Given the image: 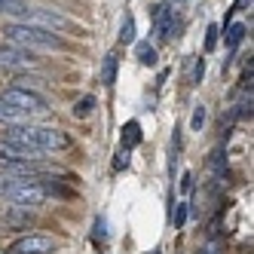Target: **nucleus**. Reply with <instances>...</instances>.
Returning <instances> with one entry per match:
<instances>
[{
  "mask_svg": "<svg viewBox=\"0 0 254 254\" xmlns=\"http://www.w3.org/2000/svg\"><path fill=\"white\" fill-rule=\"evenodd\" d=\"M6 141H15V144H25V147H34L40 153H56V150H67L70 147V138L59 129H46V126H31V123H22V126H9L3 132Z\"/></svg>",
  "mask_w": 254,
  "mask_h": 254,
  "instance_id": "nucleus-1",
  "label": "nucleus"
},
{
  "mask_svg": "<svg viewBox=\"0 0 254 254\" xmlns=\"http://www.w3.org/2000/svg\"><path fill=\"white\" fill-rule=\"evenodd\" d=\"M3 37L19 46V49H43V52H62L64 49V40L59 37L56 31H46V28H37V25H28V22H12L3 28Z\"/></svg>",
  "mask_w": 254,
  "mask_h": 254,
  "instance_id": "nucleus-2",
  "label": "nucleus"
},
{
  "mask_svg": "<svg viewBox=\"0 0 254 254\" xmlns=\"http://www.w3.org/2000/svg\"><path fill=\"white\" fill-rule=\"evenodd\" d=\"M0 196L15 202V208H37L49 199L40 184V175L37 178H3L0 181Z\"/></svg>",
  "mask_w": 254,
  "mask_h": 254,
  "instance_id": "nucleus-3",
  "label": "nucleus"
},
{
  "mask_svg": "<svg viewBox=\"0 0 254 254\" xmlns=\"http://www.w3.org/2000/svg\"><path fill=\"white\" fill-rule=\"evenodd\" d=\"M0 101L19 107V111L28 114V117H43L49 111V101L40 92H31L28 86H9V89H3V98H0Z\"/></svg>",
  "mask_w": 254,
  "mask_h": 254,
  "instance_id": "nucleus-4",
  "label": "nucleus"
},
{
  "mask_svg": "<svg viewBox=\"0 0 254 254\" xmlns=\"http://www.w3.org/2000/svg\"><path fill=\"white\" fill-rule=\"evenodd\" d=\"M150 19H153V34L166 43L175 37V31H178V15L172 9V3H156L150 9Z\"/></svg>",
  "mask_w": 254,
  "mask_h": 254,
  "instance_id": "nucleus-5",
  "label": "nucleus"
},
{
  "mask_svg": "<svg viewBox=\"0 0 254 254\" xmlns=\"http://www.w3.org/2000/svg\"><path fill=\"white\" fill-rule=\"evenodd\" d=\"M0 67L3 70H37V59L19 46H0Z\"/></svg>",
  "mask_w": 254,
  "mask_h": 254,
  "instance_id": "nucleus-6",
  "label": "nucleus"
},
{
  "mask_svg": "<svg viewBox=\"0 0 254 254\" xmlns=\"http://www.w3.org/2000/svg\"><path fill=\"white\" fill-rule=\"evenodd\" d=\"M56 251V239H49V236H37V233H28L22 239H15L9 245L6 254H49Z\"/></svg>",
  "mask_w": 254,
  "mask_h": 254,
  "instance_id": "nucleus-7",
  "label": "nucleus"
},
{
  "mask_svg": "<svg viewBox=\"0 0 254 254\" xmlns=\"http://www.w3.org/2000/svg\"><path fill=\"white\" fill-rule=\"evenodd\" d=\"M25 22H28V25H37V28H46V31H62V28H70V22L64 19L62 12H56V9H28Z\"/></svg>",
  "mask_w": 254,
  "mask_h": 254,
  "instance_id": "nucleus-8",
  "label": "nucleus"
},
{
  "mask_svg": "<svg viewBox=\"0 0 254 254\" xmlns=\"http://www.w3.org/2000/svg\"><path fill=\"white\" fill-rule=\"evenodd\" d=\"M245 34H248V28H245L242 22L227 25V28H224V46H227V49H236V46L245 40Z\"/></svg>",
  "mask_w": 254,
  "mask_h": 254,
  "instance_id": "nucleus-9",
  "label": "nucleus"
},
{
  "mask_svg": "<svg viewBox=\"0 0 254 254\" xmlns=\"http://www.w3.org/2000/svg\"><path fill=\"white\" fill-rule=\"evenodd\" d=\"M141 144V123L138 120H129L123 126V150H132Z\"/></svg>",
  "mask_w": 254,
  "mask_h": 254,
  "instance_id": "nucleus-10",
  "label": "nucleus"
},
{
  "mask_svg": "<svg viewBox=\"0 0 254 254\" xmlns=\"http://www.w3.org/2000/svg\"><path fill=\"white\" fill-rule=\"evenodd\" d=\"M117 67H120V59L114 56V52H107L104 62H101V83L104 86H114L117 83Z\"/></svg>",
  "mask_w": 254,
  "mask_h": 254,
  "instance_id": "nucleus-11",
  "label": "nucleus"
},
{
  "mask_svg": "<svg viewBox=\"0 0 254 254\" xmlns=\"http://www.w3.org/2000/svg\"><path fill=\"white\" fill-rule=\"evenodd\" d=\"M28 120V114H22L19 107H12L6 101H0V123H6V126H22Z\"/></svg>",
  "mask_w": 254,
  "mask_h": 254,
  "instance_id": "nucleus-12",
  "label": "nucleus"
},
{
  "mask_svg": "<svg viewBox=\"0 0 254 254\" xmlns=\"http://www.w3.org/2000/svg\"><path fill=\"white\" fill-rule=\"evenodd\" d=\"M28 9L31 6L25 0H0V15H19V19H25Z\"/></svg>",
  "mask_w": 254,
  "mask_h": 254,
  "instance_id": "nucleus-13",
  "label": "nucleus"
},
{
  "mask_svg": "<svg viewBox=\"0 0 254 254\" xmlns=\"http://www.w3.org/2000/svg\"><path fill=\"white\" fill-rule=\"evenodd\" d=\"M135 56H138L141 64L153 67V64H156V46H150L147 40H141V43H135Z\"/></svg>",
  "mask_w": 254,
  "mask_h": 254,
  "instance_id": "nucleus-14",
  "label": "nucleus"
},
{
  "mask_svg": "<svg viewBox=\"0 0 254 254\" xmlns=\"http://www.w3.org/2000/svg\"><path fill=\"white\" fill-rule=\"evenodd\" d=\"M120 40H123V43H135V15H132V12H126V15H123Z\"/></svg>",
  "mask_w": 254,
  "mask_h": 254,
  "instance_id": "nucleus-15",
  "label": "nucleus"
},
{
  "mask_svg": "<svg viewBox=\"0 0 254 254\" xmlns=\"http://www.w3.org/2000/svg\"><path fill=\"white\" fill-rule=\"evenodd\" d=\"M6 224H9V227H22V230H25V227L31 224L28 208H25V211H9V214H6Z\"/></svg>",
  "mask_w": 254,
  "mask_h": 254,
  "instance_id": "nucleus-16",
  "label": "nucleus"
},
{
  "mask_svg": "<svg viewBox=\"0 0 254 254\" xmlns=\"http://www.w3.org/2000/svg\"><path fill=\"white\" fill-rule=\"evenodd\" d=\"M92 107H95V98H92V95H83V98L74 104V117H89V114H92Z\"/></svg>",
  "mask_w": 254,
  "mask_h": 254,
  "instance_id": "nucleus-17",
  "label": "nucleus"
},
{
  "mask_svg": "<svg viewBox=\"0 0 254 254\" xmlns=\"http://www.w3.org/2000/svg\"><path fill=\"white\" fill-rule=\"evenodd\" d=\"M202 126H205V104H196V111L190 117V129L193 132H202Z\"/></svg>",
  "mask_w": 254,
  "mask_h": 254,
  "instance_id": "nucleus-18",
  "label": "nucleus"
},
{
  "mask_svg": "<svg viewBox=\"0 0 254 254\" xmlns=\"http://www.w3.org/2000/svg\"><path fill=\"white\" fill-rule=\"evenodd\" d=\"M217 34H221V31H217V25H208V31H205V52H211L217 46Z\"/></svg>",
  "mask_w": 254,
  "mask_h": 254,
  "instance_id": "nucleus-19",
  "label": "nucleus"
},
{
  "mask_svg": "<svg viewBox=\"0 0 254 254\" xmlns=\"http://www.w3.org/2000/svg\"><path fill=\"white\" fill-rule=\"evenodd\" d=\"M92 239H107V224H104V217H95V230H92Z\"/></svg>",
  "mask_w": 254,
  "mask_h": 254,
  "instance_id": "nucleus-20",
  "label": "nucleus"
},
{
  "mask_svg": "<svg viewBox=\"0 0 254 254\" xmlns=\"http://www.w3.org/2000/svg\"><path fill=\"white\" fill-rule=\"evenodd\" d=\"M184 221H187V202H181L178 205V214H175V227L181 230V227H184Z\"/></svg>",
  "mask_w": 254,
  "mask_h": 254,
  "instance_id": "nucleus-21",
  "label": "nucleus"
},
{
  "mask_svg": "<svg viewBox=\"0 0 254 254\" xmlns=\"http://www.w3.org/2000/svg\"><path fill=\"white\" fill-rule=\"evenodd\" d=\"M202 74H205V62L199 59L196 62V70H193V83H202Z\"/></svg>",
  "mask_w": 254,
  "mask_h": 254,
  "instance_id": "nucleus-22",
  "label": "nucleus"
},
{
  "mask_svg": "<svg viewBox=\"0 0 254 254\" xmlns=\"http://www.w3.org/2000/svg\"><path fill=\"white\" fill-rule=\"evenodd\" d=\"M123 166H129V150H123V153L117 156V162H114V169H117V172H120Z\"/></svg>",
  "mask_w": 254,
  "mask_h": 254,
  "instance_id": "nucleus-23",
  "label": "nucleus"
},
{
  "mask_svg": "<svg viewBox=\"0 0 254 254\" xmlns=\"http://www.w3.org/2000/svg\"><path fill=\"white\" fill-rule=\"evenodd\" d=\"M181 187L190 193V190H193V175H184V178H181Z\"/></svg>",
  "mask_w": 254,
  "mask_h": 254,
  "instance_id": "nucleus-24",
  "label": "nucleus"
},
{
  "mask_svg": "<svg viewBox=\"0 0 254 254\" xmlns=\"http://www.w3.org/2000/svg\"><path fill=\"white\" fill-rule=\"evenodd\" d=\"M202 254H217V245H205V248H202Z\"/></svg>",
  "mask_w": 254,
  "mask_h": 254,
  "instance_id": "nucleus-25",
  "label": "nucleus"
},
{
  "mask_svg": "<svg viewBox=\"0 0 254 254\" xmlns=\"http://www.w3.org/2000/svg\"><path fill=\"white\" fill-rule=\"evenodd\" d=\"M150 254H162V251H150Z\"/></svg>",
  "mask_w": 254,
  "mask_h": 254,
  "instance_id": "nucleus-26",
  "label": "nucleus"
},
{
  "mask_svg": "<svg viewBox=\"0 0 254 254\" xmlns=\"http://www.w3.org/2000/svg\"><path fill=\"white\" fill-rule=\"evenodd\" d=\"M175 3H184V0H175Z\"/></svg>",
  "mask_w": 254,
  "mask_h": 254,
  "instance_id": "nucleus-27",
  "label": "nucleus"
}]
</instances>
